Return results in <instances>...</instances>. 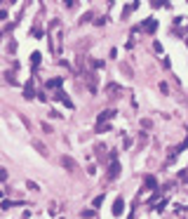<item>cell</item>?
<instances>
[{
    "label": "cell",
    "mask_w": 188,
    "mask_h": 219,
    "mask_svg": "<svg viewBox=\"0 0 188 219\" xmlns=\"http://www.w3.org/2000/svg\"><path fill=\"white\" fill-rule=\"evenodd\" d=\"M14 50H16V43H14V40H10V45H7V52L14 54Z\"/></svg>",
    "instance_id": "cell-15"
},
{
    "label": "cell",
    "mask_w": 188,
    "mask_h": 219,
    "mask_svg": "<svg viewBox=\"0 0 188 219\" xmlns=\"http://www.w3.org/2000/svg\"><path fill=\"white\" fill-rule=\"evenodd\" d=\"M5 179H7V170H5V167H0V182H5Z\"/></svg>",
    "instance_id": "cell-17"
},
{
    "label": "cell",
    "mask_w": 188,
    "mask_h": 219,
    "mask_svg": "<svg viewBox=\"0 0 188 219\" xmlns=\"http://www.w3.org/2000/svg\"><path fill=\"white\" fill-rule=\"evenodd\" d=\"M101 203H103V196H97V198H94V207H99Z\"/></svg>",
    "instance_id": "cell-19"
},
{
    "label": "cell",
    "mask_w": 188,
    "mask_h": 219,
    "mask_svg": "<svg viewBox=\"0 0 188 219\" xmlns=\"http://www.w3.org/2000/svg\"><path fill=\"white\" fill-rule=\"evenodd\" d=\"M103 66V61H99V59H94V61H92V69H101Z\"/></svg>",
    "instance_id": "cell-18"
},
{
    "label": "cell",
    "mask_w": 188,
    "mask_h": 219,
    "mask_svg": "<svg viewBox=\"0 0 188 219\" xmlns=\"http://www.w3.org/2000/svg\"><path fill=\"white\" fill-rule=\"evenodd\" d=\"M40 59H43V57H40V52H33V54H31V64H33V69H38V66H40Z\"/></svg>",
    "instance_id": "cell-10"
},
{
    "label": "cell",
    "mask_w": 188,
    "mask_h": 219,
    "mask_svg": "<svg viewBox=\"0 0 188 219\" xmlns=\"http://www.w3.org/2000/svg\"><path fill=\"white\" fill-rule=\"evenodd\" d=\"M5 78H7V80H10V83H12V85H16V78H14V71H7V73H5Z\"/></svg>",
    "instance_id": "cell-13"
},
{
    "label": "cell",
    "mask_w": 188,
    "mask_h": 219,
    "mask_svg": "<svg viewBox=\"0 0 188 219\" xmlns=\"http://www.w3.org/2000/svg\"><path fill=\"white\" fill-rule=\"evenodd\" d=\"M59 165L66 167L68 172H75V170H78V165H75V160L71 158V155H61V158H59Z\"/></svg>",
    "instance_id": "cell-1"
},
{
    "label": "cell",
    "mask_w": 188,
    "mask_h": 219,
    "mask_svg": "<svg viewBox=\"0 0 188 219\" xmlns=\"http://www.w3.org/2000/svg\"><path fill=\"white\" fill-rule=\"evenodd\" d=\"M33 146H35V151L40 155H49V151H47V146L43 144V141H33Z\"/></svg>",
    "instance_id": "cell-7"
},
{
    "label": "cell",
    "mask_w": 188,
    "mask_h": 219,
    "mask_svg": "<svg viewBox=\"0 0 188 219\" xmlns=\"http://www.w3.org/2000/svg\"><path fill=\"white\" fill-rule=\"evenodd\" d=\"M82 217H85V219H92V217H94V210H82Z\"/></svg>",
    "instance_id": "cell-14"
},
{
    "label": "cell",
    "mask_w": 188,
    "mask_h": 219,
    "mask_svg": "<svg viewBox=\"0 0 188 219\" xmlns=\"http://www.w3.org/2000/svg\"><path fill=\"white\" fill-rule=\"evenodd\" d=\"M31 36H38V38H40V36H43V28H40V26H35V28L31 31Z\"/></svg>",
    "instance_id": "cell-16"
},
{
    "label": "cell",
    "mask_w": 188,
    "mask_h": 219,
    "mask_svg": "<svg viewBox=\"0 0 188 219\" xmlns=\"http://www.w3.org/2000/svg\"><path fill=\"white\" fill-rule=\"evenodd\" d=\"M111 118H115V108H108V111L99 113V118H97V123H99V125H103V123H106V120H111Z\"/></svg>",
    "instance_id": "cell-5"
},
{
    "label": "cell",
    "mask_w": 188,
    "mask_h": 219,
    "mask_svg": "<svg viewBox=\"0 0 188 219\" xmlns=\"http://www.w3.org/2000/svg\"><path fill=\"white\" fill-rule=\"evenodd\" d=\"M54 99H59V102L64 104V106L73 108V102H71V99H68V94H64V92H61V90H57V92H54Z\"/></svg>",
    "instance_id": "cell-4"
},
{
    "label": "cell",
    "mask_w": 188,
    "mask_h": 219,
    "mask_svg": "<svg viewBox=\"0 0 188 219\" xmlns=\"http://www.w3.org/2000/svg\"><path fill=\"white\" fill-rule=\"evenodd\" d=\"M24 97H26V99H33V97H35V92H33V80L26 85V90H24Z\"/></svg>",
    "instance_id": "cell-9"
},
{
    "label": "cell",
    "mask_w": 188,
    "mask_h": 219,
    "mask_svg": "<svg viewBox=\"0 0 188 219\" xmlns=\"http://www.w3.org/2000/svg\"><path fill=\"white\" fill-rule=\"evenodd\" d=\"M108 177H111V179H115V177H120V163H118V158H115V155H113L111 165H108Z\"/></svg>",
    "instance_id": "cell-2"
},
{
    "label": "cell",
    "mask_w": 188,
    "mask_h": 219,
    "mask_svg": "<svg viewBox=\"0 0 188 219\" xmlns=\"http://www.w3.org/2000/svg\"><path fill=\"white\" fill-rule=\"evenodd\" d=\"M61 78H52V80H47V87H52V90H61Z\"/></svg>",
    "instance_id": "cell-8"
},
{
    "label": "cell",
    "mask_w": 188,
    "mask_h": 219,
    "mask_svg": "<svg viewBox=\"0 0 188 219\" xmlns=\"http://www.w3.org/2000/svg\"><path fill=\"white\" fill-rule=\"evenodd\" d=\"M89 19H94V12H87V14H82V17H80V24L89 21Z\"/></svg>",
    "instance_id": "cell-12"
},
{
    "label": "cell",
    "mask_w": 188,
    "mask_h": 219,
    "mask_svg": "<svg viewBox=\"0 0 188 219\" xmlns=\"http://www.w3.org/2000/svg\"><path fill=\"white\" fill-rule=\"evenodd\" d=\"M12 205H16V203H12V200H5V203H2V210H10Z\"/></svg>",
    "instance_id": "cell-20"
},
{
    "label": "cell",
    "mask_w": 188,
    "mask_h": 219,
    "mask_svg": "<svg viewBox=\"0 0 188 219\" xmlns=\"http://www.w3.org/2000/svg\"><path fill=\"white\" fill-rule=\"evenodd\" d=\"M155 28H158V21H155V19H146V21H144V24H141V26H139V31L153 33V31H155Z\"/></svg>",
    "instance_id": "cell-3"
},
{
    "label": "cell",
    "mask_w": 188,
    "mask_h": 219,
    "mask_svg": "<svg viewBox=\"0 0 188 219\" xmlns=\"http://www.w3.org/2000/svg\"><path fill=\"white\" fill-rule=\"evenodd\" d=\"M125 210V200L122 198H115V203H113V217H120Z\"/></svg>",
    "instance_id": "cell-6"
},
{
    "label": "cell",
    "mask_w": 188,
    "mask_h": 219,
    "mask_svg": "<svg viewBox=\"0 0 188 219\" xmlns=\"http://www.w3.org/2000/svg\"><path fill=\"white\" fill-rule=\"evenodd\" d=\"M26 186H28V188H31V191H38V184H35V182H28V184H26Z\"/></svg>",
    "instance_id": "cell-21"
},
{
    "label": "cell",
    "mask_w": 188,
    "mask_h": 219,
    "mask_svg": "<svg viewBox=\"0 0 188 219\" xmlns=\"http://www.w3.org/2000/svg\"><path fill=\"white\" fill-rule=\"evenodd\" d=\"M146 184H148L150 188H155V186H158V182H155V177H150V174L146 177Z\"/></svg>",
    "instance_id": "cell-11"
}]
</instances>
